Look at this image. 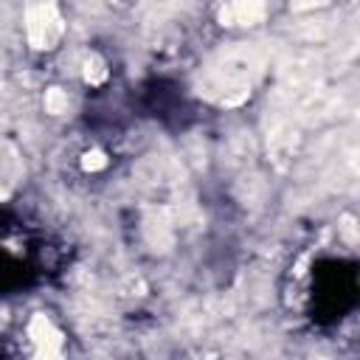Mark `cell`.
I'll use <instances>...</instances> for the list:
<instances>
[{
    "mask_svg": "<svg viewBox=\"0 0 360 360\" xmlns=\"http://www.w3.org/2000/svg\"><path fill=\"white\" fill-rule=\"evenodd\" d=\"M25 39L34 51H51L65 34V20L59 14L56 0H28L25 11Z\"/></svg>",
    "mask_w": 360,
    "mask_h": 360,
    "instance_id": "cell-1",
    "label": "cell"
},
{
    "mask_svg": "<svg viewBox=\"0 0 360 360\" xmlns=\"http://www.w3.org/2000/svg\"><path fill=\"white\" fill-rule=\"evenodd\" d=\"M28 338L37 346V354H45V357H59L62 354V332L53 326V321L48 315L37 312L28 321Z\"/></svg>",
    "mask_w": 360,
    "mask_h": 360,
    "instance_id": "cell-2",
    "label": "cell"
},
{
    "mask_svg": "<svg viewBox=\"0 0 360 360\" xmlns=\"http://www.w3.org/2000/svg\"><path fill=\"white\" fill-rule=\"evenodd\" d=\"M267 11V0H228L219 11L222 25H256Z\"/></svg>",
    "mask_w": 360,
    "mask_h": 360,
    "instance_id": "cell-3",
    "label": "cell"
},
{
    "mask_svg": "<svg viewBox=\"0 0 360 360\" xmlns=\"http://www.w3.org/2000/svg\"><path fill=\"white\" fill-rule=\"evenodd\" d=\"M104 79H107V65H104V59L96 56V53H90V56L84 59V82L101 84Z\"/></svg>",
    "mask_w": 360,
    "mask_h": 360,
    "instance_id": "cell-4",
    "label": "cell"
},
{
    "mask_svg": "<svg viewBox=\"0 0 360 360\" xmlns=\"http://www.w3.org/2000/svg\"><path fill=\"white\" fill-rule=\"evenodd\" d=\"M65 107H68V96L59 87H51L45 93V110L53 112V115H59V112H65Z\"/></svg>",
    "mask_w": 360,
    "mask_h": 360,
    "instance_id": "cell-5",
    "label": "cell"
},
{
    "mask_svg": "<svg viewBox=\"0 0 360 360\" xmlns=\"http://www.w3.org/2000/svg\"><path fill=\"white\" fill-rule=\"evenodd\" d=\"M82 166H84L87 172H96V169H104V166H107V158H104V152H98V149H90V152H84V158H82Z\"/></svg>",
    "mask_w": 360,
    "mask_h": 360,
    "instance_id": "cell-6",
    "label": "cell"
},
{
    "mask_svg": "<svg viewBox=\"0 0 360 360\" xmlns=\"http://www.w3.org/2000/svg\"><path fill=\"white\" fill-rule=\"evenodd\" d=\"M326 0H290V6L295 8V11H309V8H318V6H323Z\"/></svg>",
    "mask_w": 360,
    "mask_h": 360,
    "instance_id": "cell-7",
    "label": "cell"
},
{
    "mask_svg": "<svg viewBox=\"0 0 360 360\" xmlns=\"http://www.w3.org/2000/svg\"><path fill=\"white\" fill-rule=\"evenodd\" d=\"M343 233L349 236V242H354V219L352 217H343Z\"/></svg>",
    "mask_w": 360,
    "mask_h": 360,
    "instance_id": "cell-8",
    "label": "cell"
}]
</instances>
